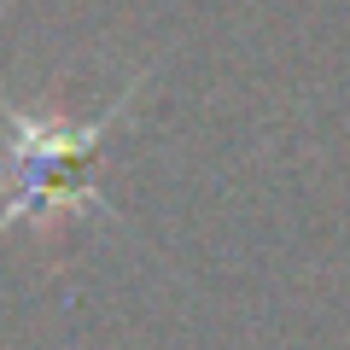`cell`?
<instances>
[{
    "mask_svg": "<svg viewBox=\"0 0 350 350\" xmlns=\"http://www.w3.org/2000/svg\"><path fill=\"white\" fill-rule=\"evenodd\" d=\"M105 123H36V117H12V146L0 163V222L29 216L36 204H70L82 199V175L94 163Z\"/></svg>",
    "mask_w": 350,
    "mask_h": 350,
    "instance_id": "cell-1",
    "label": "cell"
}]
</instances>
